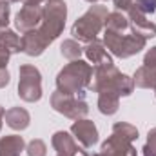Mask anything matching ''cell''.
Segmentation results:
<instances>
[{"instance_id":"obj_1","label":"cell","mask_w":156,"mask_h":156,"mask_svg":"<svg viewBox=\"0 0 156 156\" xmlns=\"http://www.w3.org/2000/svg\"><path fill=\"white\" fill-rule=\"evenodd\" d=\"M89 89H93L94 93L109 91L118 96H129L134 91V80L120 73L113 62H105V64L94 66Z\"/></svg>"},{"instance_id":"obj_2","label":"cell","mask_w":156,"mask_h":156,"mask_svg":"<svg viewBox=\"0 0 156 156\" xmlns=\"http://www.w3.org/2000/svg\"><path fill=\"white\" fill-rule=\"evenodd\" d=\"M93 80V67L83 60H73L56 75V91L66 94L85 96Z\"/></svg>"},{"instance_id":"obj_3","label":"cell","mask_w":156,"mask_h":156,"mask_svg":"<svg viewBox=\"0 0 156 156\" xmlns=\"http://www.w3.org/2000/svg\"><path fill=\"white\" fill-rule=\"evenodd\" d=\"M66 18H67L66 2L64 0H47L44 5V18L35 31L49 45L62 35V31L66 27Z\"/></svg>"},{"instance_id":"obj_4","label":"cell","mask_w":156,"mask_h":156,"mask_svg":"<svg viewBox=\"0 0 156 156\" xmlns=\"http://www.w3.org/2000/svg\"><path fill=\"white\" fill-rule=\"evenodd\" d=\"M109 11L105 5H91L71 27V35L78 42H93L100 35V31L105 27V18H107Z\"/></svg>"},{"instance_id":"obj_5","label":"cell","mask_w":156,"mask_h":156,"mask_svg":"<svg viewBox=\"0 0 156 156\" xmlns=\"http://www.w3.org/2000/svg\"><path fill=\"white\" fill-rule=\"evenodd\" d=\"M145 44H147V38H144L142 35H136L133 29L125 33H115L107 29L104 31V45L116 58H129L140 53L142 49H145Z\"/></svg>"},{"instance_id":"obj_6","label":"cell","mask_w":156,"mask_h":156,"mask_svg":"<svg viewBox=\"0 0 156 156\" xmlns=\"http://www.w3.org/2000/svg\"><path fill=\"white\" fill-rule=\"evenodd\" d=\"M18 96L24 102H38L42 98V75L38 67L31 64H24L18 69Z\"/></svg>"},{"instance_id":"obj_7","label":"cell","mask_w":156,"mask_h":156,"mask_svg":"<svg viewBox=\"0 0 156 156\" xmlns=\"http://www.w3.org/2000/svg\"><path fill=\"white\" fill-rule=\"evenodd\" d=\"M51 107L56 113L71 118V120H82L89 113V105L83 100V96L66 94V93H60V91H55L51 94Z\"/></svg>"},{"instance_id":"obj_8","label":"cell","mask_w":156,"mask_h":156,"mask_svg":"<svg viewBox=\"0 0 156 156\" xmlns=\"http://www.w3.org/2000/svg\"><path fill=\"white\" fill-rule=\"evenodd\" d=\"M44 18V7L42 5H24L16 16H15V27L24 35L29 31H35Z\"/></svg>"},{"instance_id":"obj_9","label":"cell","mask_w":156,"mask_h":156,"mask_svg":"<svg viewBox=\"0 0 156 156\" xmlns=\"http://www.w3.org/2000/svg\"><path fill=\"white\" fill-rule=\"evenodd\" d=\"M127 18H129V24H131V29L136 33V35H142L144 38H153L156 37V24H153L151 20H147V15L136 5L133 4L127 11H125Z\"/></svg>"},{"instance_id":"obj_10","label":"cell","mask_w":156,"mask_h":156,"mask_svg":"<svg viewBox=\"0 0 156 156\" xmlns=\"http://www.w3.org/2000/svg\"><path fill=\"white\" fill-rule=\"evenodd\" d=\"M71 134L78 140V144L83 149H91L93 145L98 144V129L94 125V122L82 118V120H75V123L71 125Z\"/></svg>"},{"instance_id":"obj_11","label":"cell","mask_w":156,"mask_h":156,"mask_svg":"<svg viewBox=\"0 0 156 156\" xmlns=\"http://www.w3.org/2000/svg\"><path fill=\"white\" fill-rule=\"evenodd\" d=\"M102 156H136V149L133 145V142L118 136V134H111L100 149Z\"/></svg>"},{"instance_id":"obj_12","label":"cell","mask_w":156,"mask_h":156,"mask_svg":"<svg viewBox=\"0 0 156 156\" xmlns=\"http://www.w3.org/2000/svg\"><path fill=\"white\" fill-rule=\"evenodd\" d=\"M51 145L58 154L64 156H78V153L83 149L76 144L75 136L71 133H66V131H56L51 138Z\"/></svg>"},{"instance_id":"obj_13","label":"cell","mask_w":156,"mask_h":156,"mask_svg":"<svg viewBox=\"0 0 156 156\" xmlns=\"http://www.w3.org/2000/svg\"><path fill=\"white\" fill-rule=\"evenodd\" d=\"M83 55L87 56V60L93 66H100V64H105V62H113V58H111L109 51L105 49L104 42H98V40L89 42L83 47Z\"/></svg>"},{"instance_id":"obj_14","label":"cell","mask_w":156,"mask_h":156,"mask_svg":"<svg viewBox=\"0 0 156 156\" xmlns=\"http://www.w3.org/2000/svg\"><path fill=\"white\" fill-rule=\"evenodd\" d=\"M4 118H5V123L13 131H24L31 123V116H29V113L24 107H9L5 111Z\"/></svg>"},{"instance_id":"obj_15","label":"cell","mask_w":156,"mask_h":156,"mask_svg":"<svg viewBox=\"0 0 156 156\" xmlns=\"http://www.w3.org/2000/svg\"><path fill=\"white\" fill-rule=\"evenodd\" d=\"M47 49V44L38 37L37 31H29L22 35V53L27 56H40Z\"/></svg>"},{"instance_id":"obj_16","label":"cell","mask_w":156,"mask_h":156,"mask_svg":"<svg viewBox=\"0 0 156 156\" xmlns=\"http://www.w3.org/2000/svg\"><path fill=\"white\" fill-rule=\"evenodd\" d=\"M26 142L18 134H9L0 138V156H22Z\"/></svg>"},{"instance_id":"obj_17","label":"cell","mask_w":156,"mask_h":156,"mask_svg":"<svg viewBox=\"0 0 156 156\" xmlns=\"http://www.w3.org/2000/svg\"><path fill=\"white\" fill-rule=\"evenodd\" d=\"M134 87L140 89H154L156 87V67H149V66H142L136 69L134 73Z\"/></svg>"},{"instance_id":"obj_18","label":"cell","mask_w":156,"mask_h":156,"mask_svg":"<svg viewBox=\"0 0 156 156\" xmlns=\"http://www.w3.org/2000/svg\"><path fill=\"white\" fill-rule=\"evenodd\" d=\"M105 29L107 31H115V33H125L131 29L129 18L123 11H111L105 18Z\"/></svg>"},{"instance_id":"obj_19","label":"cell","mask_w":156,"mask_h":156,"mask_svg":"<svg viewBox=\"0 0 156 156\" xmlns=\"http://www.w3.org/2000/svg\"><path fill=\"white\" fill-rule=\"evenodd\" d=\"M120 107V96L115 93H109V91H104V93H98V109L102 115H115Z\"/></svg>"},{"instance_id":"obj_20","label":"cell","mask_w":156,"mask_h":156,"mask_svg":"<svg viewBox=\"0 0 156 156\" xmlns=\"http://www.w3.org/2000/svg\"><path fill=\"white\" fill-rule=\"evenodd\" d=\"M0 44L11 53H20L22 51V37H18L13 29L5 27V29H0Z\"/></svg>"},{"instance_id":"obj_21","label":"cell","mask_w":156,"mask_h":156,"mask_svg":"<svg viewBox=\"0 0 156 156\" xmlns=\"http://www.w3.org/2000/svg\"><path fill=\"white\" fill-rule=\"evenodd\" d=\"M60 53H62V56L64 58H67V60H80V56H82V53H83V47L80 45V42L78 40H64L62 42V45H60Z\"/></svg>"},{"instance_id":"obj_22","label":"cell","mask_w":156,"mask_h":156,"mask_svg":"<svg viewBox=\"0 0 156 156\" xmlns=\"http://www.w3.org/2000/svg\"><path fill=\"white\" fill-rule=\"evenodd\" d=\"M113 134H118V136H122V138H125L129 142L138 140V129L134 125L127 123V122H116L113 125Z\"/></svg>"},{"instance_id":"obj_23","label":"cell","mask_w":156,"mask_h":156,"mask_svg":"<svg viewBox=\"0 0 156 156\" xmlns=\"http://www.w3.org/2000/svg\"><path fill=\"white\" fill-rule=\"evenodd\" d=\"M26 151H27V156H47V145L44 140L35 138L26 145Z\"/></svg>"},{"instance_id":"obj_24","label":"cell","mask_w":156,"mask_h":156,"mask_svg":"<svg viewBox=\"0 0 156 156\" xmlns=\"http://www.w3.org/2000/svg\"><path fill=\"white\" fill-rule=\"evenodd\" d=\"M144 156H156V127L147 133V144L144 145Z\"/></svg>"},{"instance_id":"obj_25","label":"cell","mask_w":156,"mask_h":156,"mask_svg":"<svg viewBox=\"0 0 156 156\" xmlns=\"http://www.w3.org/2000/svg\"><path fill=\"white\" fill-rule=\"evenodd\" d=\"M9 16H11V7L5 0H0V29H5L9 26Z\"/></svg>"},{"instance_id":"obj_26","label":"cell","mask_w":156,"mask_h":156,"mask_svg":"<svg viewBox=\"0 0 156 156\" xmlns=\"http://www.w3.org/2000/svg\"><path fill=\"white\" fill-rule=\"evenodd\" d=\"M134 4L145 13V15H149V13H154L156 11V0H134Z\"/></svg>"},{"instance_id":"obj_27","label":"cell","mask_w":156,"mask_h":156,"mask_svg":"<svg viewBox=\"0 0 156 156\" xmlns=\"http://www.w3.org/2000/svg\"><path fill=\"white\" fill-rule=\"evenodd\" d=\"M144 66H149V67H156V45L151 47L145 56H144Z\"/></svg>"},{"instance_id":"obj_28","label":"cell","mask_w":156,"mask_h":156,"mask_svg":"<svg viewBox=\"0 0 156 156\" xmlns=\"http://www.w3.org/2000/svg\"><path fill=\"white\" fill-rule=\"evenodd\" d=\"M113 4H115V7H116V11H127L133 4H134V0H113Z\"/></svg>"},{"instance_id":"obj_29","label":"cell","mask_w":156,"mask_h":156,"mask_svg":"<svg viewBox=\"0 0 156 156\" xmlns=\"http://www.w3.org/2000/svg\"><path fill=\"white\" fill-rule=\"evenodd\" d=\"M9 56H11V53L0 44V67H5L7 66V62H9Z\"/></svg>"},{"instance_id":"obj_30","label":"cell","mask_w":156,"mask_h":156,"mask_svg":"<svg viewBox=\"0 0 156 156\" xmlns=\"http://www.w3.org/2000/svg\"><path fill=\"white\" fill-rule=\"evenodd\" d=\"M9 78H11L9 76V71H7L5 67H0V89L9 83Z\"/></svg>"},{"instance_id":"obj_31","label":"cell","mask_w":156,"mask_h":156,"mask_svg":"<svg viewBox=\"0 0 156 156\" xmlns=\"http://www.w3.org/2000/svg\"><path fill=\"white\" fill-rule=\"evenodd\" d=\"M22 2H24V5H40L47 0H22Z\"/></svg>"},{"instance_id":"obj_32","label":"cell","mask_w":156,"mask_h":156,"mask_svg":"<svg viewBox=\"0 0 156 156\" xmlns=\"http://www.w3.org/2000/svg\"><path fill=\"white\" fill-rule=\"evenodd\" d=\"M4 115H5V109L0 105V131H2V120H4Z\"/></svg>"},{"instance_id":"obj_33","label":"cell","mask_w":156,"mask_h":156,"mask_svg":"<svg viewBox=\"0 0 156 156\" xmlns=\"http://www.w3.org/2000/svg\"><path fill=\"white\" fill-rule=\"evenodd\" d=\"M85 2H89V4H94V2H104V0H85Z\"/></svg>"},{"instance_id":"obj_34","label":"cell","mask_w":156,"mask_h":156,"mask_svg":"<svg viewBox=\"0 0 156 156\" xmlns=\"http://www.w3.org/2000/svg\"><path fill=\"white\" fill-rule=\"evenodd\" d=\"M7 4H13V2H20V0H5Z\"/></svg>"},{"instance_id":"obj_35","label":"cell","mask_w":156,"mask_h":156,"mask_svg":"<svg viewBox=\"0 0 156 156\" xmlns=\"http://www.w3.org/2000/svg\"><path fill=\"white\" fill-rule=\"evenodd\" d=\"M56 156H64V154H56Z\"/></svg>"},{"instance_id":"obj_36","label":"cell","mask_w":156,"mask_h":156,"mask_svg":"<svg viewBox=\"0 0 156 156\" xmlns=\"http://www.w3.org/2000/svg\"><path fill=\"white\" fill-rule=\"evenodd\" d=\"M154 94H156V87H154Z\"/></svg>"}]
</instances>
